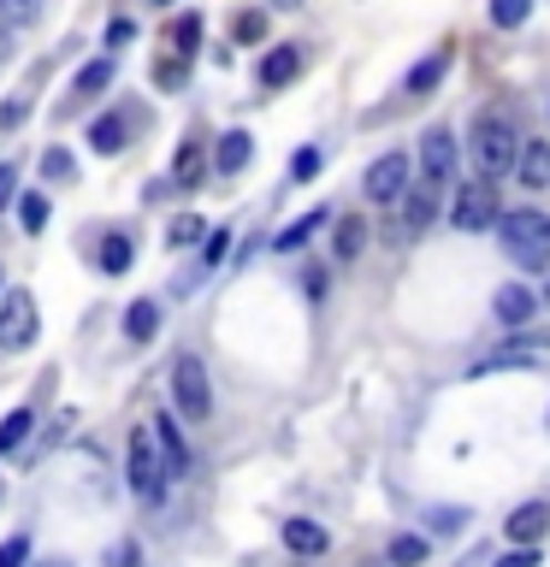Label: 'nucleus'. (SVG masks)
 Segmentation results:
<instances>
[{
	"instance_id": "obj_48",
	"label": "nucleus",
	"mask_w": 550,
	"mask_h": 567,
	"mask_svg": "<svg viewBox=\"0 0 550 567\" xmlns=\"http://www.w3.org/2000/svg\"><path fill=\"white\" fill-rule=\"evenodd\" d=\"M544 301H550V284H544Z\"/></svg>"
},
{
	"instance_id": "obj_6",
	"label": "nucleus",
	"mask_w": 550,
	"mask_h": 567,
	"mask_svg": "<svg viewBox=\"0 0 550 567\" xmlns=\"http://www.w3.org/2000/svg\"><path fill=\"white\" fill-rule=\"evenodd\" d=\"M544 361H550V331H515L509 343H497L486 361L468 367V379H491L503 367H544Z\"/></svg>"
},
{
	"instance_id": "obj_4",
	"label": "nucleus",
	"mask_w": 550,
	"mask_h": 567,
	"mask_svg": "<svg viewBox=\"0 0 550 567\" xmlns=\"http://www.w3.org/2000/svg\"><path fill=\"white\" fill-rule=\"evenodd\" d=\"M172 402H177V414H184L190 425L213 420V379H207L202 354H177L172 361Z\"/></svg>"
},
{
	"instance_id": "obj_3",
	"label": "nucleus",
	"mask_w": 550,
	"mask_h": 567,
	"mask_svg": "<svg viewBox=\"0 0 550 567\" xmlns=\"http://www.w3.org/2000/svg\"><path fill=\"white\" fill-rule=\"evenodd\" d=\"M124 478H131V491L142 496V503H160V496H166L172 473H166V455H160V432H154V420L131 432V450H124Z\"/></svg>"
},
{
	"instance_id": "obj_23",
	"label": "nucleus",
	"mask_w": 550,
	"mask_h": 567,
	"mask_svg": "<svg viewBox=\"0 0 550 567\" xmlns=\"http://www.w3.org/2000/svg\"><path fill=\"white\" fill-rule=\"evenodd\" d=\"M154 432H160V455H166V473H172V478H184V473H190V455H184V437H177V425H172V420H154Z\"/></svg>"
},
{
	"instance_id": "obj_34",
	"label": "nucleus",
	"mask_w": 550,
	"mask_h": 567,
	"mask_svg": "<svg viewBox=\"0 0 550 567\" xmlns=\"http://www.w3.org/2000/svg\"><path fill=\"white\" fill-rule=\"evenodd\" d=\"M319 166H326V154H319V148H296V154H291V177H296V184L319 177Z\"/></svg>"
},
{
	"instance_id": "obj_11",
	"label": "nucleus",
	"mask_w": 550,
	"mask_h": 567,
	"mask_svg": "<svg viewBox=\"0 0 550 567\" xmlns=\"http://www.w3.org/2000/svg\"><path fill=\"white\" fill-rule=\"evenodd\" d=\"M296 78H302V48L296 42L261 53V89H291Z\"/></svg>"
},
{
	"instance_id": "obj_44",
	"label": "nucleus",
	"mask_w": 550,
	"mask_h": 567,
	"mask_svg": "<svg viewBox=\"0 0 550 567\" xmlns=\"http://www.w3.org/2000/svg\"><path fill=\"white\" fill-rule=\"evenodd\" d=\"M35 567H71V561H60V556H53V561H35Z\"/></svg>"
},
{
	"instance_id": "obj_32",
	"label": "nucleus",
	"mask_w": 550,
	"mask_h": 567,
	"mask_svg": "<svg viewBox=\"0 0 550 567\" xmlns=\"http://www.w3.org/2000/svg\"><path fill=\"white\" fill-rule=\"evenodd\" d=\"M172 42H177V53H195V48H202V18L184 12V18L172 24Z\"/></svg>"
},
{
	"instance_id": "obj_46",
	"label": "nucleus",
	"mask_w": 550,
	"mask_h": 567,
	"mask_svg": "<svg viewBox=\"0 0 550 567\" xmlns=\"http://www.w3.org/2000/svg\"><path fill=\"white\" fill-rule=\"evenodd\" d=\"M278 7H302V0H278Z\"/></svg>"
},
{
	"instance_id": "obj_35",
	"label": "nucleus",
	"mask_w": 550,
	"mask_h": 567,
	"mask_svg": "<svg viewBox=\"0 0 550 567\" xmlns=\"http://www.w3.org/2000/svg\"><path fill=\"white\" fill-rule=\"evenodd\" d=\"M497 567H539V544H515L497 556Z\"/></svg>"
},
{
	"instance_id": "obj_40",
	"label": "nucleus",
	"mask_w": 550,
	"mask_h": 567,
	"mask_svg": "<svg viewBox=\"0 0 550 567\" xmlns=\"http://www.w3.org/2000/svg\"><path fill=\"white\" fill-rule=\"evenodd\" d=\"M225 255H231V230H225V225H220V230H213V243H207V248H202V260H207V266H220V260H225Z\"/></svg>"
},
{
	"instance_id": "obj_42",
	"label": "nucleus",
	"mask_w": 550,
	"mask_h": 567,
	"mask_svg": "<svg viewBox=\"0 0 550 567\" xmlns=\"http://www.w3.org/2000/svg\"><path fill=\"white\" fill-rule=\"evenodd\" d=\"M18 202V166H0V207Z\"/></svg>"
},
{
	"instance_id": "obj_21",
	"label": "nucleus",
	"mask_w": 550,
	"mask_h": 567,
	"mask_svg": "<svg viewBox=\"0 0 550 567\" xmlns=\"http://www.w3.org/2000/svg\"><path fill=\"white\" fill-rule=\"evenodd\" d=\"M30 432H35V414H30V408H12V414L0 420V455H18Z\"/></svg>"
},
{
	"instance_id": "obj_15",
	"label": "nucleus",
	"mask_w": 550,
	"mask_h": 567,
	"mask_svg": "<svg viewBox=\"0 0 550 567\" xmlns=\"http://www.w3.org/2000/svg\"><path fill=\"white\" fill-rule=\"evenodd\" d=\"M248 159H255V136H248V131H225L220 148H213V172H220V177H237Z\"/></svg>"
},
{
	"instance_id": "obj_43",
	"label": "nucleus",
	"mask_w": 550,
	"mask_h": 567,
	"mask_svg": "<svg viewBox=\"0 0 550 567\" xmlns=\"http://www.w3.org/2000/svg\"><path fill=\"white\" fill-rule=\"evenodd\" d=\"M302 290H308V296L319 301V296H326V272H319V266H314V272H308V278H302Z\"/></svg>"
},
{
	"instance_id": "obj_36",
	"label": "nucleus",
	"mask_w": 550,
	"mask_h": 567,
	"mask_svg": "<svg viewBox=\"0 0 550 567\" xmlns=\"http://www.w3.org/2000/svg\"><path fill=\"white\" fill-rule=\"evenodd\" d=\"M142 561V549H136V538H119L113 549H106V567H136Z\"/></svg>"
},
{
	"instance_id": "obj_20",
	"label": "nucleus",
	"mask_w": 550,
	"mask_h": 567,
	"mask_svg": "<svg viewBox=\"0 0 550 567\" xmlns=\"http://www.w3.org/2000/svg\"><path fill=\"white\" fill-rule=\"evenodd\" d=\"M444 71H450V53H426V60L415 65V71H408V95H432V89L444 83Z\"/></svg>"
},
{
	"instance_id": "obj_1",
	"label": "nucleus",
	"mask_w": 550,
	"mask_h": 567,
	"mask_svg": "<svg viewBox=\"0 0 550 567\" xmlns=\"http://www.w3.org/2000/svg\"><path fill=\"white\" fill-rule=\"evenodd\" d=\"M468 159L486 184H497V177H509L521 166V131L509 124L503 106H486V113L468 124Z\"/></svg>"
},
{
	"instance_id": "obj_25",
	"label": "nucleus",
	"mask_w": 550,
	"mask_h": 567,
	"mask_svg": "<svg viewBox=\"0 0 550 567\" xmlns=\"http://www.w3.org/2000/svg\"><path fill=\"white\" fill-rule=\"evenodd\" d=\"M89 148H95V154H119L124 148V118L119 113H101L95 124H89Z\"/></svg>"
},
{
	"instance_id": "obj_18",
	"label": "nucleus",
	"mask_w": 550,
	"mask_h": 567,
	"mask_svg": "<svg viewBox=\"0 0 550 567\" xmlns=\"http://www.w3.org/2000/svg\"><path fill=\"white\" fill-rule=\"evenodd\" d=\"M367 237H373V230H367L361 213H344V219H337V230H332V255H337V260H355V255L367 248Z\"/></svg>"
},
{
	"instance_id": "obj_13",
	"label": "nucleus",
	"mask_w": 550,
	"mask_h": 567,
	"mask_svg": "<svg viewBox=\"0 0 550 567\" xmlns=\"http://www.w3.org/2000/svg\"><path fill=\"white\" fill-rule=\"evenodd\" d=\"M284 549L302 556V561H314V556H326V549H332V532L319 520H284Z\"/></svg>"
},
{
	"instance_id": "obj_26",
	"label": "nucleus",
	"mask_w": 550,
	"mask_h": 567,
	"mask_svg": "<svg viewBox=\"0 0 550 567\" xmlns=\"http://www.w3.org/2000/svg\"><path fill=\"white\" fill-rule=\"evenodd\" d=\"M385 561L390 567H420L426 561V538H420V532H397V538L385 544Z\"/></svg>"
},
{
	"instance_id": "obj_39",
	"label": "nucleus",
	"mask_w": 550,
	"mask_h": 567,
	"mask_svg": "<svg viewBox=\"0 0 550 567\" xmlns=\"http://www.w3.org/2000/svg\"><path fill=\"white\" fill-rule=\"evenodd\" d=\"M261 35H266V18L261 12H243L237 18V42H261Z\"/></svg>"
},
{
	"instance_id": "obj_7",
	"label": "nucleus",
	"mask_w": 550,
	"mask_h": 567,
	"mask_svg": "<svg viewBox=\"0 0 550 567\" xmlns=\"http://www.w3.org/2000/svg\"><path fill=\"white\" fill-rule=\"evenodd\" d=\"M497 219H503V207H497V189L486 184V177L456 184V202H450V225H456V230L479 237V230H497Z\"/></svg>"
},
{
	"instance_id": "obj_17",
	"label": "nucleus",
	"mask_w": 550,
	"mask_h": 567,
	"mask_svg": "<svg viewBox=\"0 0 550 567\" xmlns=\"http://www.w3.org/2000/svg\"><path fill=\"white\" fill-rule=\"evenodd\" d=\"M207 172H213L207 148H202V142H184V148H177V159H172V189H195Z\"/></svg>"
},
{
	"instance_id": "obj_19",
	"label": "nucleus",
	"mask_w": 550,
	"mask_h": 567,
	"mask_svg": "<svg viewBox=\"0 0 550 567\" xmlns=\"http://www.w3.org/2000/svg\"><path fill=\"white\" fill-rule=\"evenodd\" d=\"M521 184L527 189H550V136L544 142H521Z\"/></svg>"
},
{
	"instance_id": "obj_27",
	"label": "nucleus",
	"mask_w": 550,
	"mask_h": 567,
	"mask_svg": "<svg viewBox=\"0 0 550 567\" xmlns=\"http://www.w3.org/2000/svg\"><path fill=\"white\" fill-rule=\"evenodd\" d=\"M106 83H113V60H89V65L78 71V83H71V95L89 101V95H101Z\"/></svg>"
},
{
	"instance_id": "obj_33",
	"label": "nucleus",
	"mask_w": 550,
	"mask_h": 567,
	"mask_svg": "<svg viewBox=\"0 0 550 567\" xmlns=\"http://www.w3.org/2000/svg\"><path fill=\"white\" fill-rule=\"evenodd\" d=\"M42 0H0V24H35Z\"/></svg>"
},
{
	"instance_id": "obj_9",
	"label": "nucleus",
	"mask_w": 550,
	"mask_h": 567,
	"mask_svg": "<svg viewBox=\"0 0 550 567\" xmlns=\"http://www.w3.org/2000/svg\"><path fill=\"white\" fill-rule=\"evenodd\" d=\"M35 326H42V313H35V301L24 290H7L0 296V349L18 354L35 343Z\"/></svg>"
},
{
	"instance_id": "obj_8",
	"label": "nucleus",
	"mask_w": 550,
	"mask_h": 567,
	"mask_svg": "<svg viewBox=\"0 0 550 567\" xmlns=\"http://www.w3.org/2000/svg\"><path fill=\"white\" fill-rule=\"evenodd\" d=\"M415 166H420V184H432V189H450L461 184V148H456V136L444 131V124H432V131L420 136V154H415Z\"/></svg>"
},
{
	"instance_id": "obj_24",
	"label": "nucleus",
	"mask_w": 550,
	"mask_h": 567,
	"mask_svg": "<svg viewBox=\"0 0 550 567\" xmlns=\"http://www.w3.org/2000/svg\"><path fill=\"white\" fill-rule=\"evenodd\" d=\"M131 266H136V243H131V237H106V243H101V272H106V278H124Z\"/></svg>"
},
{
	"instance_id": "obj_28",
	"label": "nucleus",
	"mask_w": 550,
	"mask_h": 567,
	"mask_svg": "<svg viewBox=\"0 0 550 567\" xmlns=\"http://www.w3.org/2000/svg\"><path fill=\"white\" fill-rule=\"evenodd\" d=\"M202 237H207V219H202V213H177L172 230H166V248H195Z\"/></svg>"
},
{
	"instance_id": "obj_31",
	"label": "nucleus",
	"mask_w": 550,
	"mask_h": 567,
	"mask_svg": "<svg viewBox=\"0 0 550 567\" xmlns=\"http://www.w3.org/2000/svg\"><path fill=\"white\" fill-rule=\"evenodd\" d=\"M532 18V0H491V24L497 30H521Z\"/></svg>"
},
{
	"instance_id": "obj_2",
	"label": "nucleus",
	"mask_w": 550,
	"mask_h": 567,
	"mask_svg": "<svg viewBox=\"0 0 550 567\" xmlns=\"http://www.w3.org/2000/svg\"><path fill=\"white\" fill-rule=\"evenodd\" d=\"M497 243L521 272H550V213L539 207H509L497 219Z\"/></svg>"
},
{
	"instance_id": "obj_38",
	"label": "nucleus",
	"mask_w": 550,
	"mask_h": 567,
	"mask_svg": "<svg viewBox=\"0 0 550 567\" xmlns=\"http://www.w3.org/2000/svg\"><path fill=\"white\" fill-rule=\"evenodd\" d=\"M42 177H71V154L65 148H48L42 154Z\"/></svg>"
},
{
	"instance_id": "obj_16",
	"label": "nucleus",
	"mask_w": 550,
	"mask_h": 567,
	"mask_svg": "<svg viewBox=\"0 0 550 567\" xmlns=\"http://www.w3.org/2000/svg\"><path fill=\"white\" fill-rule=\"evenodd\" d=\"M326 225H332V213H326V207H314V213H296V219L284 225L278 237H273V248H278V255H296V248L308 243V237H319Z\"/></svg>"
},
{
	"instance_id": "obj_10",
	"label": "nucleus",
	"mask_w": 550,
	"mask_h": 567,
	"mask_svg": "<svg viewBox=\"0 0 550 567\" xmlns=\"http://www.w3.org/2000/svg\"><path fill=\"white\" fill-rule=\"evenodd\" d=\"M432 213H438V189L432 184H408V195L397 202V230L403 237H420V230L432 225Z\"/></svg>"
},
{
	"instance_id": "obj_45",
	"label": "nucleus",
	"mask_w": 550,
	"mask_h": 567,
	"mask_svg": "<svg viewBox=\"0 0 550 567\" xmlns=\"http://www.w3.org/2000/svg\"><path fill=\"white\" fill-rule=\"evenodd\" d=\"M544 124H550V95H544Z\"/></svg>"
},
{
	"instance_id": "obj_30",
	"label": "nucleus",
	"mask_w": 550,
	"mask_h": 567,
	"mask_svg": "<svg viewBox=\"0 0 550 567\" xmlns=\"http://www.w3.org/2000/svg\"><path fill=\"white\" fill-rule=\"evenodd\" d=\"M18 225H24L30 237H35V230H42V225H48V195H42V189L18 195Z\"/></svg>"
},
{
	"instance_id": "obj_29",
	"label": "nucleus",
	"mask_w": 550,
	"mask_h": 567,
	"mask_svg": "<svg viewBox=\"0 0 550 567\" xmlns=\"http://www.w3.org/2000/svg\"><path fill=\"white\" fill-rule=\"evenodd\" d=\"M473 514L468 508H426V532H438V538H456V532H468Z\"/></svg>"
},
{
	"instance_id": "obj_5",
	"label": "nucleus",
	"mask_w": 550,
	"mask_h": 567,
	"mask_svg": "<svg viewBox=\"0 0 550 567\" xmlns=\"http://www.w3.org/2000/svg\"><path fill=\"white\" fill-rule=\"evenodd\" d=\"M415 172H420L415 159H408L403 148H390V154H379V159L361 172V195H367L373 207H397L403 195H408V184H415Z\"/></svg>"
},
{
	"instance_id": "obj_22",
	"label": "nucleus",
	"mask_w": 550,
	"mask_h": 567,
	"mask_svg": "<svg viewBox=\"0 0 550 567\" xmlns=\"http://www.w3.org/2000/svg\"><path fill=\"white\" fill-rule=\"evenodd\" d=\"M154 331H160V308L154 301H131V308H124V337H131V343H149Z\"/></svg>"
},
{
	"instance_id": "obj_47",
	"label": "nucleus",
	"mask_w": 550,
	"mask_h": 567,
	"mask_svg": "<svg viewBox=\"0 0 550 567\" xmlns=\"http://www.w3.org/2000/svg\"><path fill=\"white\" fill-rule=\"evenodd\" d=\"M154 7H172V0H154Z\"/></svg>"
},
{
	"instance_id": "obj_49",
	"label": "nucleus",
	"mask_w": 550,
	"mask_h": 567,
	"mask_svg": "<svg viewBox=\"0 0 550 567\" xmlns=\"http://www.w3.org/2000/svg\"><path fill=\"white\" fill-rule=\"evenodd\" d=\"M0 284H7V278H0Z\"/></svg>"
},
{
	"instance_id": "obj_41",
	"label": "nucleus",
	"mask_w": 550,
	"mask_h": 567,
	"mask_svg": "<svg viewBox=\"0 0 550 567\" xmlns=\"http://www.w3.org/2000/svg\"><path fill=\"white\" fill-rule=\"evenodd\" d=\"M136 35V18H113V24H106V48H124Z\"/></svg>"
},
{
	"instance_id": "obj_37",
	"label": "nucleus",
	"mask_w": 550,
	"mask_h": 567,
	"mask_svg": "<svg viewBox=\"0 0 550 567\" xmlns=\"http://www.w3.org/2000/svg\"><path fill=\"white\" fill-rule=\"evenodd\" d=\"M0 567H30V538H7V544H0Z\"/></svg>"
},
{
	"instance_id": "obj_14",
	"label": "nucleus",
	"mask_w": 550,
	"mask_h": 567,
	"mask_svg": "<svg viewBox=\"0 0 550 567\" xmlns=\"http://www.w3.org/2000/svg\"><path fill=\"white\" fill-rule=\"evenodd\" d=\"M532 308H539V301H532V290H527V284H503V290H497V301H491V313L503 319L509 331H527Z\"/></svg>"
},
{
	"instance_id": "obj_12",
	"label": "nucleus",
	"mask_w": 550,
	"mask_h": 567,
	"mask_svg": "<svg viewBox=\"0 0 550 567\" xmlns=\"http://www.w3.org/2000/svg\"><path fill=\"white\" fill-rule=\"evenodd\" d=\"M544 532H550V503H521V508L503 520V538H509V544H539Z\"/></svg>"
}]
</instances>
